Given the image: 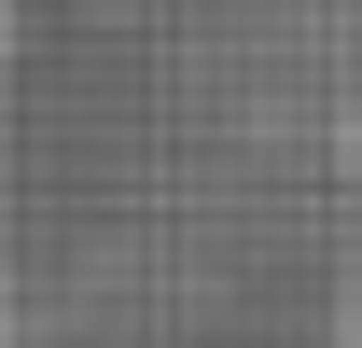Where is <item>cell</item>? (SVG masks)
I'll use <instances>...</instances> for the list:
<instances>
[{"label":"cell","instance_id":"cell-1","mask_svg":"<svg viewBox=\"0 0 362 348\" xmlns=\"http://www.w3.org/2000/svg\"><path fill=\"white\" fill-rule=\"evenodd\" d=\"M349 348H362V279H349Z\"/></svg>","mask_w":362,"mask_h":348}]
</instances>
